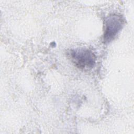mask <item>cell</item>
Masks as SVG:
<instances>
[{
  "mask_svg": "<svg viewBox=\"0 0 134 134\" xmlns=\"http://www.w3.org/2000/svg\"><path fill=\"white\" fill-rule=\"evenodd\" d=\"M68 54L75 66L81 70L91 69L96 63L95 54L88 49L81 48L71 49Z\"/></svg>",
  "mask_w": 134,
  "mask_h": 134,
  "instance_id": "obj_1",
  "label": "cell"
},
{
  "mask_svg": "<svg viewBox=\"0 0 134 134\" xmlns=\"http://www.w3.org/2000/svg\"><path fill=\"white\" fill-rule=\"evenodd\" d=\"M124 24V19L120 15L111 14L107 16L105 19L104 42L107 43L113 40L122 28Z\"/></svg>",
  "mask_w": 134,
  "mask_h": 134,
  "instance_id": "obj_2",
  "label": "cell"
}]
</instances>
